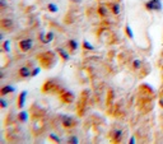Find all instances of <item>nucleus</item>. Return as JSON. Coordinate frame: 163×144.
<instances>
[{
	"label": "nucleus",
	"instance_id": "obj_1",
	"mask_svg": "<svg viewBox=\"0 0 163 144\" xmlns=\"http://www.w3.org/2000/svg\"><path fill=\"white\" fill-rule=\"evenodd\" d=\"M38 59H40V63H41L42 68L50 69V68H52L54 65H55L58 57H56V55L54 54V53H51V51H46V53L41 54L38 56Z\"/></svg>",
	"mask_w": 163,
	"mask_h": 144
},
{
	"label": "nucleus",
	"instance_id": "obj_2",
	"mask_svg": "<svg viewBox=\"0 0 163 144\" xmlns=\"http://www.w3.org/2000/svg\"><path fill=\"white\" fill-rule=\"evenodd\" d=\"M145 9L149 12H161L162 10V0H148L144 4Z\"/></svg>",
	"mask_w": 163,
	"mask_h": 144
},
{
	"label": "nucleus",
	"instance_id": "obj_3",
	"mask_svg": "<svg viewBox=\"0 0 163 144\" xmlns=\"http://www.w3.org/2000/svg\"><path fill=\"white\" fill-rule=\"evenodd\" d=\"M61 125H62L64 129L69 130V129H71V128H74L75 125H77V120H75L74 117H71V116H62L61 117Z\"/></svg>",
	"mask_w": 163,
	"mask_h": 144
},
{
	"label": "nucleus",
	"instance_id": "obj_4",
	"mask_svg": "<svg viewBox=\"0 0 163 144\" xmlns=\"http://www.w3.org/2000/svg\"><path fill=\"white\" fill-rule=\"evenodd\" d=\"M32 46H33V40L32 38H24V40L19 41V50L22 53H28L32 49Z\"/></svg>",
	"mask_w": 163,
	"mask_h": 144
},
{
	"label": "nucleus",
	"instance_id": "obj_5",
	"mask_svg": "<svg viewBox=\"0 0 163 144\" xmlns=\"http://www.w3.org/2000/svg\"><path fill=\"white\" fill-rule=\"evenodd\" d=\"M110 138H111L112 143H120V142H122V138H124V131L121 129L112 130V133L110 134Z\"/></svg>",
	"mask_w": 163,
	"mask_h": 144
},
{
	"label": "nucleus",
	"instance_id": "obj_6",
	"mask_svg": "<svg viewBox=\"0 0 163 144\" xmlns=\"http://www.w3.org/2000/svg\"><path fill=\"white\" fill-rule=\"evenodd\" d=\"M60 100L64 102V104H71L74 101V93L70 91H62L60 93Z\"/></svg>",
	"mask_w": 163,
	"mask_h": 144
},
{
	"label": "nucleus",
	"instance_id": "obj_7",
	"mask_svg": "<svg viewBox=\"0 0 163 144\" xmlns=\"http://www.w3.org/2000/svg\"><path fill=\"white\" fill-rule=\"evenodd\" d=\"M54 37H55V35H54V32H52V31H50V32H47L46 35L43 33V32L40 35V40H41V42H42V44H45V45L50 44L51 41L54 40Z\"/></svg>",
	"mask_w": 163,
	"mask_h": 144
},
{
	"label": "nucleus",
	"instance_id": "obj_8",
	"mask_svg": "<svg viewBox=\"0 0 163 144\" xmlns=\"http://www.w3.org/2000/svg\"><path fill=\"white\" fill-rule=\"evenodd\" d=\"M27 96H28V92H27V91H22L20 93H19V96H18V102H17V106H18L19 110H22V108L24 107V102H26Z\"/></svg>",
	"mask_w": 163,
	"mask_h": 144
},
{
	"label": "nucleus",
	"instance_id": "obj_9",
	"mask_svg": "<svg viewBox=\"0 0 163 144\" xmlns=\"http://www.w3.org/2000/svg\"><path fill=\"white\" fill-rule=\"evenodd\" d=\"M18 75L20 78H23V79H27V78L32 77V70L29 68H27V66H22L18 70Z\"/></svg>",
	"mask_w": 163,
	"mask_h": 144
},
{
	"label": "nucleus",
	"instance_id": "obj_10",
	"mask_svg": "<svg viewBox=\"0 0 163 144\" xmlns=\"http://www.w3.org/2000/svg\"><path fill=\"white\" fill-rule=\"evenodd\" d=\"M0 26L4 31H12V28L14 27V23L12 19H8V18H4L2 19V22H0Z\"/></svg>",
	"mask_w": 163,
	"mask_h": 144
},
{
	"label": "nucleus",
	"instance_id": "obj_11",
	"mask_svg": "<svg viewBox=\"0 0 163 144\" xmlns=\"http://www.w3.org/2000/svg\"><path fill=\"white\" fill-rule=\"evenodd\" d=\"M68 49H69V53L75 54V53H77V50L79 49L78 41L77 40H69L68 41Z\"/></svg>",
	"mask_w": 163,
	"mask_h": 144
},
{
	"label": "nucleus",
	"instance_id": "obj_12",
	"mask_svg": "<svg viewBox=\"0 0 163 144\" xmlns=\"http://www.w3.org/2000/svg\"><path fill=\"white\" fill-rule=\"evenodd\" d=\"M98 14L102 17V18H107L108 17V13H110V8H108L107 5H105V4H100L98 5Z\"/></svg>",
	"mask_w": 163,
	"mask_h": 144
},
{
	"label": "nucleus",
	"instance_id": "obj_13",
	"mask_svg": "<svg viewBox=\"0 0 163 144\" xmlns=\"http://www.w3.org/2000/svg\"><path fill=\"white\" fill-rule=\"evenodd\" d=\"M108 8H110V12L114 15H118L121 13V6L118 5L117 3H110V4H108Z\"/></svg>",
	"mask_w": 163,
	"mask_h": 144
},
{
	"label": "nucleus",
	"instance_id": "obj_14",
	"mask_svg": "<svg viewBox=\"0 0 163 144\" xmlns=\"http://www.w3.org/2000/svg\"><path fill=\"white\" fill-rule=\"evenodd\" d=\"M56 53L59 54V56L61 57V60H64V61H68L69 60V57H70V55H69V53L65 49H62V47H58L56 49Z\"/></svg>",
	"mask_w": 163,
	"mask_h": 144
},
{
	"label": "nucleus",
	"instance_id": "obj_15",
	"mask_svg": "<svg viewBox=\"0 0 163 144\" xmlns=\"http://www.w3.org/2000/svg\"><path fill=\"white\" fill-rule=\"evenodd\" d=\"M14 91H15V88H14L13 86L8 84V86H4L2 89H0V95L4 97V96H6V95H9V93H12V92H14Z\"/></svg>",
	"mask_w": 163,
	"mask_h": 144
},
{
	"label": "nucleus",
	"instance_id": "obj_16",
	"mask_svg": "<svg viewBox=\"0 0 163 144\" xmlns=\"http://www.w3.org/2000/svg\"><path fill=\"white\" fill-rule=\"evenodd\" d=\"M18 121L27 122L28 121V112L27 111H20L19 114H18Z\"/></svg>",
	"mask_w": 163,
	"mask_h": 144
},
{
	"label": "nucleus",
	"instance_id": "obj_17",
	"mask_svg": "<svg viewBox=\"0 0 163 144\" xmlns=\"http://www.w3.org/2000/svg\"><path fill=\"white\" fill-rule=\"evenodd\" d=\"M142 65H143V60H140V59H135V60L133 61V69H134L135 71H138L140 68H142Z\"/></svg>",
	"mask_w": 163,
	"mask_h": 144
},
{
	"label": "nucleus",
	"instance_id": "obj_18",
	"mask_svg": "<svg viewBox=\"0 0 163 144\" xmlns=\"http://www.w3.org/2000/svg\"><path fill=\"white\" fill-rule=\"evenodd\" d=\"M125 33H126V36L129 37V38H134V33H133V29H131V27H130V24L127 23L126 26H125Z\"/></svg>",
	"mask_w": 163,
	"mask_h": 144
},
{
	"label": "nucleus",
	"instance_id": "obj_19",
	"mask_svg": "<svg viewBox=\"0 0 163 144\" xmlns=\"http://www.w3.org/2000/svg\"><path fill=\"white\" fill-rule=\"evenodd\" d=\"M3 50L5 51V53H9L10 51V41L9 40H5L3 42Z\"/></svg>",
	"mask_w": 163,
	"mask_h": 144
},
{
	"label": "nucleus",
	"instance_id": "obj_20",
	"mask_svg": "<svg viewBox=\"0 0 163 144\" xmlns=\"http://www.w3.org/2000/svg\"><path fill=\"white\" fill-rule=\"evenodd\" d=\"M47 9L50 10V12H52V13H56L59 8H58V5H56V4H54V3H50V4L47 5Z\"/></svg>",
	"mask_w": 163,
	"mask_h": 144
},
{
	"label": "nucleus",
	"instance_id": "obj_21",
	"mask_svg": "<svg viewBox=\"0 0 163 144\" xmlns=\"http://www.w3.org/2000/svg\"><path fill=\"white\" fill-rule=\"evenodd\" d=\"M83 49H84V50H94V47H93L87 40L83 41Z\"/></svg>",
	"mask_w": 163,
	"mask_h": 144
},
{
	"label": "nucleus",
	"instance_id": "obj_22",
	"mask_svg": "<svg viewBox=\"0 0 163 144\" xmlns=\"http://www.w3.org/2000/svg\"><path fill=\"white\" fill-rule=\"evenodd\" d=\"M0 105H2V108L3 110H5L8 107V102H6V100L3 96H2V98H0Z\"/></svg>",
	"mask_w": 163,
	"mask_h": 144
},
{
	"label": "nucleus",
	"instance_id": "obj_23",
	"mask_svg": "<svg viewBox=\"0 0 163 144\" xmlns=\"http://www.w3.org/2000/svg\"><path fill=\"white\" fill-rule=\"evenodd\" d=\"M50 139H51L54 143H60V138H59L58 135L54 134V133H51V134H50Z\"/></svg>",
	"mask_w": 163,
	"mask_h": 144
},
{
	"label": "nucleus",
	"instance_id": "obj_24",
	"mask_svg": "<svg viewBox=\"0 0 163 144\" xmlns=\"http://www.w3.org/2000/svg\"><path fill=\"white\" fill-rule=\"evenodd\" d=\"M40 71H41V68H35L32 70V77H37L40 74Z\"/></svg>",
	"mask_w": 163,
	"mask_h": 144
},
{
	"label": "nucleus",
	"instance_id": "obj_25",
	"mask_svg": "<svg viewBox=\"0 0 163 144\" xmlns=\"http://www.w3.org/2000/svg\"><path fill=\"white\" fill-rule=\"evenodd\" d=\"M69 143H73V144H78L79 143V139L77 137H70L69 138Z\"/></svg>",
	"mask_w": 163,
	"mask_h": 144
},
{
	"label": "nucleus",
	"instance_id": "obj_26",
	"mask_svg": "<svg viewBox=\"0 0 163 144\" xmlns=\"http://www.w3.org/2000/svg\"><path fill=\"white\" fill-rule=\"evenodd\" d=\"M6 5H8V4H6V2H5V0H0V8H2L3 10L6 8Z\"/></svg>",
	"mask_w": 163,
	"mask_h": 144
},
{
	"label": "nucleus",
	"instance_id": "obj_27",
	"mask_svg": "<svg viewBox=\"0 0 163 144\" xmlns=\"http://www.w3.org/2000/svg\"><path fill=\"white\" fill-rule=\"evenodd\" d=\"M130 144H134L135 143V137H131V138H130V142H129Z\"/></svg>",
	"mask_w": 163,
	"mask_h": 144
},
{
	"label": "nucleus",
	"instance_id": "obj_28",
	"mask_svg": "<svg viewBox=\"0 0 163 144\" xmlns=\"http://www.w3.org/2000/svg\"><path fill=\"white\" fill-rule=\"evenodd\" d=\"M71 3H77V4H79V3H82V0H70Z\"/></svg>",
	"mask_w": 163,
	"mask_h": 144
},
{
	"label": "nucleus",
	"instance_id": "obj_29",
	"mask_svg": "<svg viewBox=\"0 0 163 144\" xmlns=\"http://www.w3.org/2000/svg\"><path fill=\"white\" fill-rule=\"evenodd\" d=\"M159 105H161V107L163 108V98H161V100H159Z\"/></svg>",
	"mask_w": 163,
	"mask_h": 144
},
{
	"label": "nucleus",
	"instance_id": "obj_30",
	"mask_svg": "<svg viewBox=\"0 0 163 144\" xmlns=\"http://www.w3.org/2000/svg\"><path fill=\"white\" fill-rule=\"evenodd\" d=\"M162 57H163V51H162Z\"/></svg>",
	"mask_w": 163,
	"mask_h": 144
}]
</instances>
